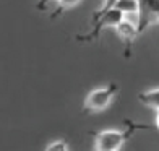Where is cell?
Instances as JSON below:
<instances>
[{
  "label": "cell",
  "instance_id": "obj_4",
  "mask_svg": "<svg viewBox=\"0 0 159 151\" xmlns=\"http://www.w3.org/2000/svg\"><path fill=\"white\" fill-rule=\"evenodd\" d=\"M117 36L120 38V41L124 42V49H125V57H130L132 54V46L135 39L138 38L140 30H138V25H135L133 21H128V20H122L120 23L114 28Z\"/></svg>",
  "mask_w": 159,
  "mask_h": 151
},
{
  "label": "cell",
  "instance_id": "obj_7",
  "mask_svg": "<svg viewBox=\"0 0 159 151\" xmlns=\"http://www.w3.org/2000/svg\"><path fill=\"white\" fill-rule=\"evenodd\" d=\"M57 2H59V8L52 13V18H57L59 15H62L63 11H67L70 8H73V7H76L81 0H57Z\"/></svg>",
  "mask_w": 159,
  "mask_h": 151
},
{
  "label": "cell",
  "instance_id": "obj_1",
  "mask_svg": "<svg viewBox=\"0 0 159 151\" xmlns=\"http://www.w3.org/2000/svg\"><path fill=\"white\" fill-rule=\"evenodd\" d=\"M149 128L148 125L143 124H132L125 128V130H112V128H107V130H99L94 132V148L99 151H117L122 149L124 145L130 140L135 132L138 130H146Z\"/></svg>",
  "mask_w": 159,
  "mask_h": 151
},
{
  "label": "cell",
  "instance_id": "obj_8",
  "mask_svg": "<svg viewBox=\"0 0 159 151\" xmlns=\"http://www.w3.org/2000/svg\"><path fill=\"white\" fill-rule=\"evenodd\" d=\"M68 149V143L65 140H54L46 146V151H67Z\"/></svg>",
  "mask_w": 159,
  "mask_h": 151
},
{
  "label": "cell",
  "instance_id": "obj_9",
  "mask_svg": "<svg viewBox=\"0 0 159 151\" xmlns=\"http://www.w3.org/2000/svg\"><path fill=\"white\" fill-rule=\"evenodd\" d=\"M52 2V0H38V3H36V8L38 10H46V7Z\"/></svg>",
  "mask_w": 159,
  "mask_h": 151
},
{
  "label": "cell",
  "instance_id": "obj_2",
  "mask_svg": "<svg viewBox=\"0 0 159 151\" xmlns=\"http://www.w3.org/2000/svg\"><path fill=\"white\" fill-rule=\"evenodd\" d=\"M119 85L111 83L102 88L91 89L84 98L83 103V112L84 114H94V112H102L112 104V101L115 99L119 93Z\"/></svg>",
  "mask_w": 159,
  "mask_h": 151
},
{
  "label": "cell",
  "instance_id": "obj_10",
  "mask_svg": "<svg viewBox=\"0 0 159 151\" xmlns=\"http://www.w3.org/2000/svg\"><path fill=\"white\" fill-rule=\"evenodd\" d=\"M154 127L159 130V109H157V114H156V122H154Z\"/></svg>",
  "mask_w": 159,
  "mask_h": 151
},
{
  "label": "cell",
  "instance_id": "obj_6",
  "mask_svg": "<svg viewBox=\"0 0 159 151\" xmlns=\"http://www.w3.org/2000/svg\"><path fill=\"white\" fill-rule=\"evenodd\" d=\"M114 7L119 8L124 15H130L138 11V0H115Z\"/></svg>",
  "mask_w": 159,
  "mask_h": 151
},
{
  "label": "cell",
  "instance_id": "obj_3",
  "mask_svg": "<svg viewBox=\"0 0 159 151\" xmlns=\"http://www.w3.org/2000/svg\"><path fill=\"white\" fill-rule=\"evenodd\" d=\"M124 18H125V15L119 8L111 7L109 10L99 13V15H93V21H94L93 30L83 36H76V39L78 41H94L99 38V34L102 33V30H106V28H115Z\"/></svg>",
  "mask_w": 159,
  "mask_h": 151
},
{
  "label": "cell",
  "instance_id": "obj_5",
  "mask_svg": "<svg viewBox=\"0 0 159 151\" xmlns=\"http://www.w3.org/2000/svg\"><path fill=\"white\" fill-rule=\"evenodd\" d=\"M138 101H140L143 106L151 107V109L157 111L159 109V88L141 91L140 94H138Z\"/></svg>",
  "mask_w": 159,
  "mask_h": 151
}]
</instances>
